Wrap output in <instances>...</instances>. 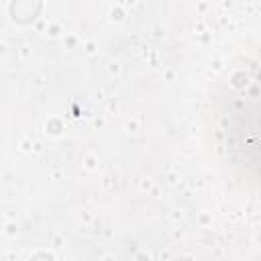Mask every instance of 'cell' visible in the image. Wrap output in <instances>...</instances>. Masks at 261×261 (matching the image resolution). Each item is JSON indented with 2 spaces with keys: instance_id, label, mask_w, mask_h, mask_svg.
<instances>
[{
  "instance_id": "6da1fadb",
  "label": "cell",
  "mask_w": 261,
  "mask_h": 261,
  "mask_svg": "<svg viewBox=\"0 0 261 261\" xmlns=\"http://www.w3.org/2000/svg\"><path fill=\"white\" fill-rule=\"evenodd\" d=\"M218 133L232 163L261 181V61L234 73L224 86Z\"/></svg>"
}]
</instances>
